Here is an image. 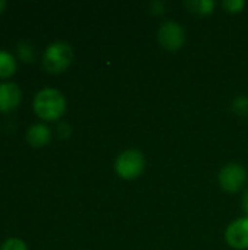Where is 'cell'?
<instances>
[{
  "label": "cell",
  "instance_id": "ba28073f",
  "mask_svg": "<svg viewBox=\"0 0 248 250\" xmlns=\"http://www.w3.org/2000/svg\"><path fill=\"white\" fill-rule=\"evenodd\" d=\"M26 141L32 145V146H44L48 144L50 141V130L45 125L37 123L34 126H31L26 132Z\"/></svg>",
  "mask_w": 248,
  "mask_h": 250
},
{
  "label": "cell",
  "instance_id": "7c38bea8",
  "mask_svg": "<svg viewBox=\"0 0 248 250\" xmlns=\"http://www.w3.org/2000/svg\"><path fill=\"white\" fill-rule=\"evenodd\" d=\"M0 250H28V246L25 245L23 240L13 237V239L6 240V242L3 243V246H1V249Z\"/></svg>",
  "mask_w": 248,
  "mask_h": 250
},
{
  "label": "cell",
  "instance_id": "9a60e30c",
  "mask_svg": "<svg viewBox=\"0 0 248 250\" xmlns=\"http://www.w3.org/2000/svg\"><path fill=\"white\" fill-rule=\"evenodd\" d=\"M243 208H244V211L248 214V190L246 192L244 198H243Z\"/></svg>",
  "mask_w": 248,
  "mask_h": 250
},
{
  "label": "cell",
  "instance_id": "8fae6325",
  "mask_svg": "<svg viewBox=\"0 0 248 250\" xmlns=\"http://www.w3.org/2000/svg\"><path fill=\"white\" fill-rule=\"evenodd\" d=\"M18 56L22 62H32L34 57H35V53H34V48L32 45H29L28 42H19L18 44Z\"/></svg>",
  "mask_w": 248,
  "mask_h": 250
},
{
  "label": "cell",
  "instance_id": "5bb4252c",
  "mask_svg": "<svg viewBox=\"0 0 248 250\" xmlns=\"http://www.w3.org/2000/svg\"><path fill=\"white\" fill-rule=\"evenodd\" d=\"M57 129H58V135H60V138H67V136L70 135V126H69V125H66V123H60Z\"/></svg>",
  "mask_w": 248,
  "mask_h": 250
},
{
  "label": "cell",
  "instance_id": "5b68a950",
  "mask_svg": "<svg viewBox=\"0 0 248 250\" xmlns=\"http://www.w3.org/2000/svg\"><path fill=\"white\" fill-rule=\"evenodd\" d=\"M158 41L165 50L177 51L183 47L186 41L184 29L177 22H165L158 31Z\"/></svg>",
  "mask_w": 248,
  "mask_h": 250
},
{
  "label": "cell",
  "instance_id": "6da1fadb",
  "mask_svg": "<svg viewBox=\"0 0 248 250\" xmlns=\"http://www.w3.org/2000/svg\"><path fill=\"white\" fill-rule=\"evenodd\" d=\"M34 110L44 120H57L66 111V98L56 88H44L34 98Z\"/></svg>",
  "mask_w": 248,
  "mask_h": 250
},
{
  "label": "cell",
  "instance_id": "3957f363",
  "mask_svg": "<svg viewBox=\"0 0 248 250\" xmlns=\"http://www.w3.org/2000/svg\"><path fill=\"white\" fill-rule=\"evenodd\" d=\"M145 170V157L137 149L124 151L115 161V171L121 179H137Z\"/></svg>",
  "mask_w": 248,
  "mask_h": 250
},
{
  "label": "cell",
  "instance_id": "30bf717a",
  "mask_svg": "<svg viewBox=\"0 0 248 250\" xmlns=\"http://www.w3.org/2000/svg\"><path fill=\"white\" fill-rule=\"evenodd\" d=\"M184 4L189 10H191V13L202 15V16L210 15L215 9V1L210 0H193V1H186Z\"/></svg>",
  "mask_w": 248,
  "mask_h": 250
},
{
  "label": "cell",
  "instance_id": "9c48e42d",
  "mask_svg": "<svg viewBox=\"0 0 248 250\" xmlns=\"http://www.w3.org/2000/svg\"><path fill=\"white\" fill-rule=\"evenodd\" d=\"M15 72H16V59L10 53L0 50V79H6L12 76Z\"/></svg>",
  "mask_w": 248,
  "mask_h": 250
},
{
  "label": "cell",
  "instance_id": "7a4b0ae2",
  "mask_svg": "<svg viewBox=\"0 0 248 250\" xmlns=\"http://www.w3.org/2000/svg\"><path fill=\"white\" fill-rule=\"evenodd\" d=\"M73 60V50L67 42L57 41L50 44L42 56V66L50 73L64 72Z\"/></svg>",
  "mask_w": 248,
  "mask_h": 250
},
{
  "label": "cell",
  "instance_id": "277c9868",
  "mask_svg": "<svg viewBox=\"0 0 248 250\" xmlns=\"http://www.w3.org/2000/svg\"><path fill=\"white\" fill-rule=\"evenodd\" d=\"M246 182H247V171L240 164L231 163L221 170L219 183H221V188L228 193L240 192L244 188Z\"/></svg>",
  "mask_w": 248,
  "mask_h": 250
},
{
  "label": "cell",
  "instance_id": "52a82bcc",
  "mask_svg": "<svg viewBox=\"0 0 248 250\" xmlns=\"http://www.w3.org/2000/svg\"><path fill=\"white\" fill-rule=\"evenodd\" d=\"M22 100V91L15 82L0 83V111L7 113L15 110Z\"/></svg>",
  "mask_w": 248,
  "mask_h": 250
},
{
  "label": "cell",
  "instance_id": "4fadbf2b",
  "mask_svg": "<svg viewBox=\"0 0 248 250\" xmlns=\"http://www.w3.org/2000/svg\"><path fill=\"white\" fill-rule=\"evenodd\" d=\"M222 6H224V9H227V12H229V13H238V12L243 10V7L246 6V3L241 1V0H227V1L222 3Z\"/></svg>",
  "mask_w": 248,
  "mask_h": 250
},
{
  "label": "cell",
  "instance_id": "8992f818",
  "mask_svg": "<svg viewBox=\"0 0 248 250\" xmlns=\"http://www.w3.org/2000/svg\"><path fill=\"white\" fill-rule=\"evenodd\" d=\"M228 245L234 249H248V217L238 218L229 224L225 233Z\"/></svg>",
  "mask_w": 248,
  "mask_h": 250
},
{
  "label": "cell",
  "instance_id": "2e32d148",
  "mask_svg": "<svg viewBox=\"0 0 248 250\" xmlns=\"http://www.w3.org/2000/svg\"><path fill=\"white\" fill-rule=\"evenodd\" d=\"M6 7V1L4 0H0V12Z\"/></svg>",
  "mask_w": 248,
  "mask_h": 250
}]
</instances>
